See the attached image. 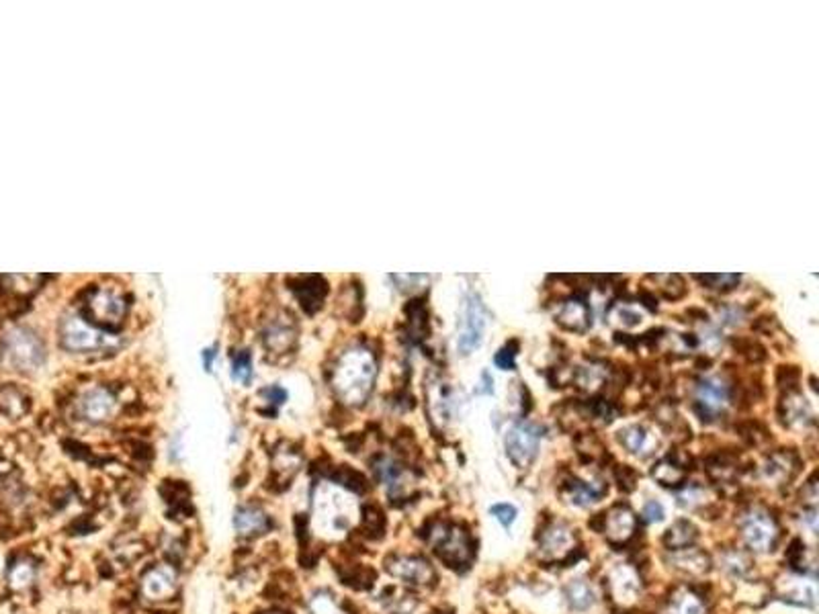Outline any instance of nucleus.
<instances>
[{"instance_id":"obj_7","label":"nucleus","mask_w":819,"mask_h":614,"mask_svg":"<svg viewBox=\"0 0 819 614\" xmlns=\"http://www.w3.org/2000/svg\"><path fill=\"white\" fill-rule=\"evenodd\" d=\"M541 430L531 422H518L504 436V449L508 459L518 469H524L537 457Z\"/></svg>"},{"instance_id":"obj_33","label":"nucleus","mask_w":819,"mask_h":614,"mask_svg":"<svg viewBox=\"0 0 819 614\" xmlns=\"http://www.w3.org/2000/svg\"><path fill=\"white\" fill-rule=\"evenodd\" d=\"M694 279L703 283L705 289L727 294V291L737 287V283H740V275H694Z\"/></svg>"},{"instance_id":"obj_3","label":"nucleus","mask_w":819,"mask_h":614,"mask_svg":"<svg viewBox=\"0 0 819 614\" xmlns=\"http://www.w3.org/2000/svg\"><path fill=\"white\" fill-rule=\"evenodd\" d=\"M430 545L445 566L451 569H467L475 557V543L470 532L457 524H438L428 535Z\"/></svg>"},{"instance_id":"obj_8","label":"nucleus","mask_w":819,"mask_h":614,"mask_svg":"<svg viewBox=\"0 0 819 614\" xmlns=\"http://www.w3.org/2000/svg\"><path fill=\"white\" fill-rule=\"evenodd\" d=\"M742 537L752 551H772L779 540V524L764 510H752L742 521Z\"/></svg>"},{"instance_id":"obj_35","label":"nucleus","mask_w":819,"mask_h":614,"mask_svg":"<svg viewBox=\"0 0 819 614\" xmlns=\"http://www.w3.org/2000/svg\"><path fill=\"white\" fill-rule=\"evenodd\" d=\"M518 350H521V342H518L516 338L508 340L506 345H504V346L498 350V353H496L494 363L498 364V367L504 369V371H515V369H516V355H518Z\"/></svg>"},{"instance_id":"obj_25","label":"nucleus","mask_w":819,"mask_h":614,"mask_svg":"<svg viewBox=\"0 0 819 614\" xmlns=\"http://www.w3.org/2000/svg\"><path fill=\"white\" fill-rule=\"evenodd\" d=\"M697 539H699L697 526L689 521H678L672 524L668 532L664 535V545L668 547L670 551H680V549H689V547H692Z\"/></svg>"},{"instance_id":"obj_37","label":"nucleus","mask_w":819,"mask_h":614,"mask_svg":"<svg viewBox=\"0 0 819 614\" xmlns=\"http://www.w3.org/2000/svg\"><path fill=\"white\" fill-rule=\"evenodd\" d=\"M586 408H588L590 416H594V418L603 420V422H612L614 418H617V414H619V409L614 408L612 401L603 399V398L590 399L588 404H586Z\"/></svg>"},{"instance_id":"obj_21","label":"nucleus","mask_w":819,"mask_h":614,"mask_svg":"<svg viewBox=\"0 0 819 614\" xmlns=\"http://www.w3.org/2000/svg\"><path fill=\"white\" fill-rule=\"evenodd\" d=\"M780 418L785 426L791 428H806L807 424H814V412L807 399L799 396V393H787V398L780 404Z\"/></svg>"},{"instance_id":"obj_43","label":"nucleus","mask_w":819,"mask_h":614,"mask_svg":"<svg viewBox=\"0 0 819 614\" xmlns=\"http://www.w3.org/2000/svg\"><path fill=\"white\" fill-rule=\"evenodd\" d=\"M489 514H492L496 521H498L502 526H512L516 521V508L512 506V504H494L492 508H489Z\"/></svg>"},{"instance_id":"obj_45","label":"nucleus","mask_w":819,"mask_h":614,"mask_svg":"<svg viewBox=\"0 0 819 614\" xmlns=\"http://www.w3.org/2000/svg\"><path fill=\"white\" fill-rule=\"evenodd\" d=\"M752 328H756L758 332H766V334H771L774 328H777V318L771 316V313H766V316L762 318H758L754 324H752Z\"/></svg>"},{"instance_id":"obj_22","label":"nucleus","mask_w":819,"mask_h":614,"mask_svg":"<svg viewBox=\"0 0 819 614\" xmlns=\"http://www.w3.org/2000/svg\"><path fill=\"white\" fill-rule=\"evenodd\" d=\"M233 526H236V532L242 537H256L262 535V532L269 531V516L262 512L260 508L251 506H240L236 510V516H233Z\"/></svg>"},{"instance_id":"obj_20","label":"nucleus","mask_w":819,"mask_h":614,"mask_svg":"<svg viewBox=\"0 0 819 614\" xmlns=\"http://www.w3.org/2000/svg\"><path fill=\"white\" fill-rule=\"evenodd\" d=\"M777 594L780 601L799 604V606H815L817 586L811 580H801V577H782L777 583Z\"/></svg>"},{"instance_id":"obj_23","label":"nucleus","mask_w":819,"mask_h":614,"mask_svg":"<svg viewBox=\"0 0 819 614\" xmlns=\"http://www.w3.org/2000/svg\"><path fill=\"white\" fill-rule=\"evenodd\" d=\"M672 567L678 569V572L689 574V575H705L709 569H711V559L709 555L697 549H680V551H672L670 559Z\"/></svg>"},{"instance_id":"obj_39","label":"nucleus","mask_w":819,"mask_h":614,"mask_svg":"<svg viewBox=\"0 0 819 614\" xmlns=\"http://www.w3.org/2000/svg\"><path fill=\"white\" fill-rule=\"evenodd\" d=\"M232 377L236 383H248L252 379V361L246 353H240L232 363Z\"/></svg>"},{"instance_id":"obj_2","label":"nucleus","mask_w":819,"mask_h":614,"mask_svg":"<svg viewBox=\"0 0 819 614\" xmlns=\"http://www.w3.org/2000/svg\"><path fill=\"white\" fill-rule=\"evenodd\" d=\"M357 500L345 487L321 481L312 500V526L318 537L339 539L357 521Z\"/></svg>"},{"instance_id":"obj_16","label":"nucleus","mask_w":819,"mask_h":614,"mask_svg":"<svg viewBox=\"0 0 819 614\" xmlns=\"http://www.w3.org/2000/svg\"><path fill=\"white\" fill-rule=\"evenodd\" d=\"M555 321L568 332L584 334L592 326V311L584 297H569L566 302H561L558 313H555Z\"/></svg>"},{"instance_id":"obj_12","label":"nucleus","mask_w":819,"mask_h":614,"mask_svg":"<svg viewBox=\"0 0 819 614\" xmlns=\"http://www.w3.org/2000/svg\"><path fill=\"white\" fill-rule=\"evenodd\" d=\"M387 572L401 582L416 583V586H427L436 580L433 566L422 557H390L385 561Z\"/></svg>"},{"instance_id":"obj_4","label":"nucleus","mask_w":819,"mask_h":614,"mask_svg":"<svg viewBox=\"0 0 819 614\" xmlns=\"http://www.w3.org/2000/svg\"><path fill=\"white\" fill-rule=\"evenodd\" d=\"M113 334L92 326L83 316H68L60 324V345L70 353H92L115 345Z\"/></svg>"},{"instance_id":"obj_38","label":"nucleus","mask_w":819,"mask_h":614,"mask_svg":"<svg viewBox=\"0 0 819 614\" xmlns=\"http://www.w3.org/2000/svg\"><path fill=\"white\" fill-rule=\"evenodd\" d=\"M662 279L665 281V285L662 287V295L668 299V302H678V299H682L686 295V285H684L682 276L668 275V276H662Z\"/></svg>"},{"instance_id":"obj_17","label":"nucleus","mask_w":819,"mask_h":614,"mask_svg":"<svg viewBox=\"0 0 819 614\" xmlns=\"http://www.w3.org/2000/svg\"><path fill=\"white\" fill-rule=\"evenodd\" d=\"M609 590L612 601L629 606L641 594V580L631 566H619L609 574Z\"/></svg>"},{"instance_id":"obj_13","label":"nucleus","mask_w":819,"mask_h":614,"mask_svg":"<svg viewBox=\"0 0 819 614\" xmlns=\"http://www.w3.org/2000/svg\"><path fill=\"white\" fill-rule=\"evenodd\" d=\"M80 416L92 424H101L111 420L117 412V399L105 387H92L84 391L78 401Z\"/></svg>"},{"instance_id":"obj_41","label":"nucleus","mask_w":819,"mask_h":614,"mask_svg":"<svg viewBox=\"0 0 819 614\" xmlns=\"http://www.w3.org/2000/svg\"><path fill=\"white\" fill-rule=\"evenodd\" d=\"M310 614H342V612H340L339 604H336V601L330 594H326V592H320V594H316V596L312 598Z\"/></svg>"},{"instance_id":"obj_26","label":"nucleus","mask_w":819,"mask_h":614,"mask_svg":"<svg viewBox=\"0 0 819 614\" xmlns=\"http://www.w3.org/2000/svg\"><path fill=\"white\" fill-rule=\"evenodd\" d=\"M652 478L664 487H678L680 484H684L686 469L678 463L676 459L665 457L660 460V463L654 465Z\"/></svg>"},{"instance_id":"obj_14","label":"nucleus","mask_w":819,"mask_h":614,"mask_svg":"<svg viewBox=\"0 0 819 614\" xmlns=\"http://www.w3.org/2000/svg\"><path fill=\"white\" fill-rule=\"evenodd\" d=\"M635 529H638V518H635L633 510L629 506H623V504H619V506H614L606 512V514H603L601 532H604L611 543L625 545L627 540H631V537L635 535Z\"/></svg>"},{"instance_id":"obj_47","label":"nucleus","mask_w":819,"mask_h":614,"mask_svg":"<svg viewBox=\"0 0 819 614\" xmlns=\"http://www.w3.org/2000/svg\"><path fill=\"white\" fill-rule=\"evenodd\" d=\"M269 614H281V612H269Z\"/></svg>"},{"instance_id":"obj_9","label":"nucleus","mask_w":819,"mask_h":614,"mask_svg":"<svg viewBox=\"0 0 819 614\" xmlns=\"http://www.w3.org/2000/svg\"><path fill=\"white\" fill-rule=\"evenodd\" d=\"M142 594L145 601L150 602H164L177 594L179 590V574L174 572V567L166 566H154L152 569L144 574L140 582Z\"/></svg>"},{"instance_id":"obj_6","label":"nucleus","mask_w":819,"mask_h":614,"mask_svg":"<svg viewBox=\"0 0 819 614\" xmlns=\"http://www.w3.org/2000/svg\"><path fill=\"white\" fill-rule=\"evenodd\" d=\"M126 313L128 303L121 294H117L115 289L109 287H99L91 291L89 299H86L83 318L107 332L109 328L119 326L123 318H126Z\"/></svg>"},{"instance_id":"obj_28","label":"nucleus","mask_w":819,"mask_h":614,"mask_svg":"<svg viewBox=\"0 0 819 614\" xmlns=\"http://www.w3.org/2000/svg\"><path fill=\"white\" fill-rule=\"evenodd\" d=\"M566 598L572 609L588 610L594 604V590L586 580H572L566 586Z\"/></svg>"},{"instance_id":"obj_42","label":"nucleus","mask_w":819,"mask_h":614,"mask_svg":"<svg viewBox=\"0 0 819 614\" xmlns=\"http://www.w3.org/2000/svg\"><path fill=\"white\" fill-rule=\"evenodd\" d=\"M638 471L629 465H619L617 469H614V479H617V484L623 492H633L635 486H638Z\"/></svg>"},{"instance_id":"obj_5","label":"nucleus","mask_w":819,"mask_h":614,"mask_svg":"<svg viewBox=\"0 0 819 614\" xmlns=\"http://www.w3.org/2000/svg\"><path fill=\"white\" fill-rule=\"evenodd\" d=\"M43 350L41 340L29 330H13L4 338L3 345V363L13 371H33L43 363Z\"/></svg>"},{"instance_id":"obj_44","label":"nucleus","mask_w":819,"mask_h":614,"mask_svg":"<svg viewBox=\"0 0 819 614\" xmlns=\"http://www.w3.org/2000/svg\"><path fill=\"white\" fill-rule=\"evenodd\" d=\"M664 516L665 512L660 502H647L646 506H643V521L646 522H662Z\"/></svg>"},{"instance_id":"obj_32","label":"nucleus","mask_w":819,"mask_h":614,"mask_svg":"<svg viewBox=\"0 0 819 614\" xmlns=\"http://www.w3.org/2000/svg\"><path fill=\"white\" fill-rule=\"evenodd\" d=\"M35 580V567L31 561H17L11 567L9 572V583L14 590H25L27 586H31Z\"/></svg>"},{"instance_id":"obj_15","label":"nucleus","mask_w":819,"mask_h":614,"mask_svg":"<svg viewBox=\"0 0 819 614\" xmlns=\"http://www.w3.org/2000/svg\"><path fill=\"white\" fill-rule=\"evenodd\" d=\"M801 469V459L795 451H779L766 459L762 478L772 486H785Z\"/></svg>"},{"instance_id":"obj_46","label":"nucleus","mask_w":819,"mask_h":614,"mask_svg":"<svg viewBox=\"0 0 819 614\" xmlns=\"http://www.w3.org/2000/svg\"><path fill=\"white\" fill-rule=\"evenodd\" d=\"M639 297H641L643 305H646L649 311H657V299H656V295L649 294V291H641Z\"/></svg>"},{"instance_id":"obj_1","label":"nucleus","mask_w":819,"mask_h":614,"mask_svg":"<svg viewBox=\"0 0 819 614\" xmlns=\"http://www.w3.org/2000/svg\"><path fill=\"white\" fill-rule=\"evenodd\" d=\"M377 375L375 356L365 346H350L339 356L332 371V387L342 404L358 408L369 399Z\"/></svg>"},{"instance_id":"obj_31","label":"nucleus","mask_w":819,"mask_h":614,"mask_svg":"<svg viewBox=\"0 0 819 614\" xmlns=\"http://www.w3.org/2000/svg\"><path fill=\"white\" fill-rule=\"evenodd\" d=\"M291 340H294V332H291L289 326L283 324V321H275V324L270 326L265 334V342H267L269 350H275V353H283V350H287Z\"/></svg>"},{"instance_id":"obj_19","label":"nucleus","mask_w":819,"mask_h":614,"mask_svg":"<svg viewBox=\"0 0 819 614\" xmlns=\"http://www.w3.org/2000/svg\"><path fill=\"white\" fill-rule=\"evenodd\" d=\"M574 537L572 531L568 529L563 522H551L541 531L539 537V549L551 557H563V555L572 553Z\"/></svg>"},{"instance_id":"obj_11","label":"nucleus","mask_w":819,"mask_h":614,"mask_svg":"<svg viewBox=\"0 0 819 614\" xmlns=\"http://www.w3.org/2000/svg\"><path fill=\"white\" fill-rule=\"evenodd\" d=\"M729 404V387L719 382V379H703L697 387V401H694V409L699 416L707 422L715 420V416H719L726 406Z\"/></svg>"},{"instance_id":"obj_29","label":"nucleus","mask_w":819,"mask_h":614,"mask_svg":"<svg viewBox=\"0 0 819 614\" xmlns=\"http://www.w3.org/2000/svg\"><path fill=\"white\" fill-rule=\"evenodd\" d=\"M310 283L312 285H307V287H305V285H302L304 289L295 287V294H297L299 302H302V305L305 307V310L313 311V310H316V305L321 302V299H324L328 287H326V281L321 279V276H312Z\"/></svg>"},{"instance_id":"obj_10","label":"nucleus","mask_w":819,"mask_h":614,"mask_svg":"<svg viewBox=\"0 0 819 614\" xmlns=\"http://www.w3.org/2000/svg\"><path fill=\"white\" fill-rule=\"evenodd\" d=\"M484 330H486L484 303H481L480 295H471L470 302H467V307H465L463 332H461L459 342H457L459 353L463 355V356L471 355L473 350L481 345V338H484Z\"/></svg>"},{"instance_id":"obj_34","label":"nucleus","mask_w":819,"mask_h":614,"mask_svg":"<svg viewBox=\"0 0 819 614\" xmlns=\"http://www.w3.org/2000/svg\"><path fill=\"white\" fill-rule=\"evenodd\" d=\"M731 346H734L742 356L748 358L750 363H762L766 358V348L752 338H734L731 340Z\"/></svg>"},{"instance_id":"obj_18","label":"nucleus","mask_w":819,"mask_h":614,"mask_svg":"<svg viewBox=\"0 0 819 614\" xmlns=\"http://www.w3.org/2000/svg\"><path fill=\"white\" fill-rule=\"evenodd\" d=\"M619 443L623 444V447L631 452V455L646 459L657 449L660 438H657L654 430L646 426V424H633V426H627L621 430Z\"/></svg>"},{"instance_id":"obj_36","label":"nucleus","mask_w":819,"mask_h":614,"mask_svg":"<svg viewBox=\"0 0 819 614\" xmlns=\"http://www.w3.org/2000/svg\"><path fill=\"white\" fill-rule=\"evenodd\" d=\"M801 379V371L795 364H780L777 371V385L780 390H785L787 393L797 391V385H799Z\"/></svg>"},{"instance_id":"obj_30","label":"nucleus","mask_w":819,"mask_h":614,"mask_svg":"<svg viewBox=\"0 0 819 614\" xmlns=\"http://www.w3.org/2000/svg\"><path fill=\"white\" fill-rule=\"evenodd\" d=\"M787 559L791 563V567L797 572H815V557L814 553L807 551V547L803 545V540L795 539L791 547L787 551Z\"/></svg>"},{"instance_id":"obj_27","label":"nucleus","mask_w":819,"mask_h":614,"mask_svg":"<svg viewBox=\"0 0 819 614\" xmlns=\"http://www.w3.org/2000/svg\"><path fill=\"white\" fill-rule=\"evenodd\" d=\"M665 614H705V604L689 588H680L670 596Z\"/></svg>"},{"instance_id":"obj_40","label":"nucleus","mask_w":819,"mask_h":614,"mask_svg":"<svg viewBox=\"0 0 819 614\" xmlns=\"http://www.w3.org/2000/svg\"><path fill=\"white\" fill-rule=\"evenodd\" d=\"M721 563H723V569H727V572L734 575H745V572L750 569V559L745 557L744 553H737V551H729L723 555Z\"/></svg>"},{"instance_id":"obj_24","label":"nucleus","mask_w":819,"mask_h":614,"mask_svg":"<svg viewBox=\"0 0 819 614\" xmlns=\"http://www.w3.org/2000/svg\"><path fill=\"white\" fill-rule=\"evenodd\" d=\"M566 494L572 504H577V506H590V504L598 502L606 494V484L603 479H572L566 486Z\"/></svg>"}]
</instances>
